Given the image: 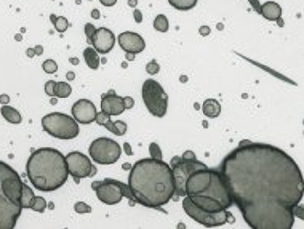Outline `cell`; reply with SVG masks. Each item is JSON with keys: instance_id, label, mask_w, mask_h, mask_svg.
I'll use <instances>...</instances> for the list:
<instances>
[{"instance_id": "cell-1", "label": "cell", "mask_w": 304, "mask_h": 229, "mask_svg": "<svg viewBox=\"0 0 304 229\" xmlns=\"http://www.w3.org/2000/svg\"><path fill=\"white\" fill-rule=\"evenodd\" d=\"M219 173L232 203L251 229H292L303 199V175L292 156L272 144L243 141L223 159Z\"/></svg>"}, {"instance_id": "cell-2", "label": "cell", "mask_w": 304, "mask_h": 229, "mask_svg": "<svg viewBox=\"0 0 304 229\" xmlns=\"http://www.w3.org/2000/svg\"><path fill=\"white\" fill-rule=\"evenodd\" d=\"M127 186L135 202L149 208H160L174 196L171 167L162 159H141L130 168Z\"/></svg>"}, {"instance_id": "cell-3", "label": "cell", "mask_w": 304, "mask_h": 229, "mask_svg": "<svg viewBox=\"0 0 304 229\" xmlns=\"http://www.w3.org/2000/svg\"><path fill=\"white\" fill-rule=\"evenodd\" d=\"M26 173L32 186L45 193L60 189L69 176L66 159L53 148H40L32 152L26 164Z\"/></svg>"}, {"instance_id": "cell-4", "label": "cell", "mask_w": 304, "mask_h": 229, "mask_svg": "<svg viewBox=\"0 0 304 229\" xmlns=\"http://www.w3.org/2000/svg\"><path fill=\"white\" fill-rule=\"evenodd\" d=\"M23 181L8 164L0 161V229H13L21 216Z\"/></svg>"}, {"instance_id": "cell-5", "label": "cell", "mask_w": 304, "mask_h": 229, "mask_svg": "<svg viewBox=\"0 0 304 229\" xmlns=\"http://www.w3.org/2000/svg\"><path fill=\"white\" fill-rule=\"evenodd\" d=\"M43 130L58 139H74L79 136V122L68 114L51 112L42 119Z\"/></svg>"}, {"instance_id": "cell-6", "label": "cell", "mask_w": 304, "mask_h": 229, "mask_svg": "<svg viewBox=\"0 0 304 229\" xmlns=\"http://www.w3.org/2000/svg\"><path fill=\"white\" fill-rule=\"evenodd\" d=\"M183 208L187 213L189 218L194 221H197L199 225L208 226V228H215V226H223L224 223L228 221H234V216L229 213V210H219V212H206V210L197 207L189 197L184 196L183 200Z\"/></svg>"}, {"instance_id": "cell-7", "label": "cell", "mask_w": 304, "mask_h": 229, "mask_svg": "<svg viewBox=\"0 0 304 229\" xmlns=\"http://www.w3.org/2000/svg\"><path fill=\"white\" fill-rule=\"evenodd\" d=\"M143 101L154 117H164L168 109V97L159 82L154 79H147L143 84Z\"/></svg>"}, {"instance_id": "cell-8", "label": "cell", "mask_w": 304, "mask_h": 229, "mask_svg": "<svg viewBox=\"0 0 304 229\" xmlns=\"http://www.w3.org/2000/svg\"><path fill=\"white\" fill-rule=\"evenodd\" d=\"M88 154L100 165H112L120 159L122 148L119 143H115L111 138H96L95 141L90 144Z\"/></svg>"}, {"instance_id": "cell-9", "label": "cell", "mask_w": 304, "mask_h": 229, "mask_svg": "<svg viewBox=\"0 0 304 229\" xmlns=\"http://www.w3.org/2000/svg\"><path fill=\"white\" fill-rule=\"evenodd\" d=\"M170 167H171L173 180H174V194L184 197L186 196L184 194L186 180L189 178V175L192 173V171H196L199 168H203V167H206V165L196 161V159H184L183 156H181V157L173 159Z\"/></svg>"}, {"instance_id": "cell-10", "label": "cell", "mask_w": 304, "mask_h": 229, "mask_svg": "<svg viewBox=\"0 0 304 229\" xmlns=\"http://www.w3.org/2000/svg\"><path fill=\"white\" fill-rule=\"evenodd\" d=\"M93 189L96 193V197H98V200L106 203V205H115V203H119L124 199V196L132 197L128 186H125V184H122L119 181H114V180L96 181L93 183Z\"/></svg>"}, {"instance_id": "cell-11", "label": "cell", "mask_w": 304, "mask_h": 229, "mask_svg": "<svg viewBox=\"0 0 304 229\" xmlns=\"http://www.w3.org/2000/svg\"><path fill=\"white\" fill-rule=\"evenodd\" d=\"M66 159V165H68V171L69 175L74 178V180L79 183L83 178H90L96 173V168L93 167L90 157L82 154L79 151H72L69 152L68 156H64Z\"/></svg>"}, {"instance_id": "cell-12", "label": "cell", "mask_w": 304, "mask_h": 229, "mask_svg": "<svg viewBox=\"0 0 304 229\" xmlns=\"http://www.w3.org/2000/svg\"><path fill=\"white\" fill-rule=\"evenodd\" d=\"M213 171H215V168H208V167H203V168H199L196 171H192V173L189 175V178L186 180L184 194L192 196V194L203 193V191L210 186L211 178H213Z\"/></svg>"}, {"instance_id": "cell-13", "label": "cell", "mask_w": 304, "mask_h": 229, "mask_svg": "<svg viewBox=\"0 0 304 229\" xmlns=\"http://www.w3.org/2000/svg\"><path fill=\"white\" fill-rule=\"evenodd\" d=\"M90 42H92V47L96 52L106 55L111 52L115 45V35L112 31L107 28H96V33Z\"/></svg>"}, {"instance_id": "cell-14", "label": "cell", "mask_w": 304, "mask_h": 229, "mask_svg": "<svg viewBox=\"0 0 304 229\" xmlns=\"http://www.w3.org/2000/svg\"><path fill=\"white\" fill-rule=\"evenodd\" d=\"M96 107L90 99H79L72 106V117L79 124H92L96 119Z\"/></svg>"}, {"instance_id": "cell-15", "label": "cell", "mask_w": 304, "mask_h": 229, "mask_svg": "<svg viewBox=\"0 0 304 229\" xmlns=\"http://www.w3.org/2000/svg\"><path fill=\"white\" fill-rule=\"evenodd\" d=\"M117 42L125 53H132V55H138L146 48V42L143 37L136 33H128V31L127 33H122L117 37Z\"/></svg>"}, {"instance_id": "cell-16", "label": "cell", "mask_w": 304, "mask_h": 229, "mask_svg": "<svg viewBox=\"0 0 304 229\" xmlns=\"http://www.w3.org/2000/svg\"><path fill=\"white\" fill-rule=\"evenodd\" d=\"M127 109L125 101L119 95H115V92H107L106 95L101 97V111L107 114V116H120L122 112Z\"/></svg>"}, {"instance_id": "cell-17", "label": "cell", "mask_w": 304, "mask_h": 229, "mask_svg": "<svg viewBox=\"0 0 304 229\" xmlns=\"http://www.w3.org/2000/svg\"><path fill=\"white\" fill-rule=\"evenodd\" d=\"M189 199L196 203L197 207L206 210V212H219V210H228L224 208L221 203L218 200L211 199V197H206V196H199V194H192V196H187Z\"/></svg>"}, {"instance_id": "cell-18", "label": "cell", "mask_w": 304, "mask_h": 229, "mask_svg": "<svg viewBox=\"0 0 304 229\" xmlns=\"http://www.w3.org/2000/svg\"><path fill=\"white\" fill-rule=\"evenodd\" d=\"M260 15H263V18H266L269 21H277L282 16V7L275 2H266L261 5Z\"/></svg>"}, {"instance_id": "cell-19", "label": "cell", "mask_w": 304, "mask_h": 229, "mask_svg": "<svg viewBox=\"0 0 304 229\" xmlns=\"http://www.w3.org/2000/svg\"><path fill=\"white\" fill-rule=\"evenodd\" d=\"M202 112L205 114V117L215 119L219 116V112H221V104H219V101L216 99H206L202 104Z\"/></svg>"}, {"instance_id": "cell-20", "label": "cell", "mask_w": 304, "mask_h": 229, "mask_svg": "<svg viewBox=\"0 0 304 229\" xmlns=\"http://www.w3.org/2000/svg\"><path fill=\"white\" fill-rule=\"evenodd\" d=\"M0 112H2V116L5 117L6 122H10V124H21V114H19L15 107H11L8 104H3L2 106V109H0Z\"/></svg>"}, {"instance_id": "cell-21", "label": "cell", "mask_w": 304, "mask_h": 229, "mask_svg": "<svg viewBox=\"0 0 304 229\" xmlns=\"http://www.w3.org/2000/svg\"><path fill=\"white\" fill-rule=\"evenodd\" d=\"M83 58L90 69H98L100 67V53L96 52L93 47H87L83 52Z\"/></svg>"}, {"instance_id": "cell-22", "label": "cell", "mask_w": 304, "mask_h": 229, "mask_svg": "<svg viewBox=\"0 0 304 229\" xmlns=\"http://www.w3.org/2000/svg\"><path fill=\"white\" fill-rule=\"evenodd\" d=\"M104 127L111 133H114L115 136H124L125 133H127V124L122 122V120H115V122H114V120L109 119L107 122L104 124Z\"/></svg>"}, {"instance_id": "cell-23", "label": "cell", "mask_w": 304, "mask_h": 229, "mask_svg": "<svg viewBox=\"0 0 304 229\" xmlns=\"http://www.w3.org/2000/svg\"><path fill=\"white\" fill-rule=\"evenodd\" d=\"M72 93V87H70L68 82H56L55 84V92L53 97L56 98H68Z\"/></svg>"}, {"instance_id": "cell-24", "label": "cell", "mask_w": 304, "mask_h": 229, "mask_svg": "<svg viewBox=\"0 0 304 229\" xmlns=\"http://www.w3.org/2000/svg\"><path fill=\"white\" fill-rule=\"evenodd\" d=\"M168 3L179 11H187V10H192L194 7H196L197 0H168Z\"/></svg>"}, {"instance_id": "cell-25", "label": "cell", "mask_w": 304, "mask_h": 229, "mask_svg": "<svg viewBox=\"0 0 304 229\" xmlns=\"http://www.w3.org/2000/svg\"><path fill=\"white\" fill-rule=\"evenodd\" d=\"M34 193H32V189L28 186V184L23 183V189H21V207L23 208H29L31 207V202L34 199Z\"/></svg>"}, {"instance_id": "cell-26", "label": "cell", "mask_w": 304, "mask_h": 229, "mask_svg": "<svg viewBox=\"0 0 304 229\" xmlns=\"http://www.w3.org/2000/svg\"><path fill=\"white\" fill-rule=\"evenodd\" d=\"M50 20L53 21L55 29L58 31V33H64V31L69 28V21H68L64 16H55V15H51Z\"/></svg>"}, {"instance_id": "cell-27", "label": "cell", "mask_w": 304, "mask_h": 229, "mask_svg": "<svg viewBox=\"0 0 304 229\" xmlns=\"http://www.w3.org/2000/svg\"><path fill=\"white\" fill-rule=\"evenodd\" d=\"M154 28L159 31V33H167L168 31V20L165 15H157L154 20Z\"/></svg>"}, {"instance_id": "cell-28", "label": "cell", "mask_w": 304, "mask_h": 229, "mask_svg": "<svg viewBox=\"0 0 304 229\" xmlns=\"http://www.w3.org/2000/svg\"><path fill=\"white\" fill-rule=\"evenodd\" d=\"M31 210H34V212H43L45 208H47V202H45V199L43 197H34V199H32V202H31V207H29Z\"/></svg>"}, {"instance_id": "cell-29", "label": "cell", "mask_w": 304, "mask_h": 229, "mask_svg": "<svg viewBox=\"0 0 304 229\" xmlns=\"http://www.w3.org/2000/svg\"><path fill=\"white\" fill-rule=\"evenodd\" d=\"M42 67H43V71L47 72V74H55V72L58 71V65H56V61H53V60L43 61Z\"/></svg>"}, {"instance_id": "cell-30", "label": "cell", "mask_w": 304, "mask_h": 229, "mask_svg": "<svg viewBox=\"0 0 304 229\" xmlns=\"http://www.w3.org/2000/svg\"><path fill=\"white\" fill-rule=\"evenodd\" d=\"M146 71H147V74H151V75H155L157 74L159 71H160V67H159V63L157 61H149L147 63V67H146Z\"/></svg>"}, {"instance_id": "cell-31", "label": "cell", "mask_w": 304, "mask_h": 229, "mask_svg": "<svg viewBox=\"0 0 304 229\" xmlns=\"http://www.w3.org/2000/svg\"><path fill=\"white\" fill-rule=\"evenodd\" d=\"M74 208H75V212H77V213H88L90 210H92V208H90V207L87 205L85 202H77Z\"/></svg>"}, {"instance_id": "cell-32", "label": "cell", "mask_w": 304, "mask_h": 229, "mask_svg": "<svg viewBox=\"0 0 304 229\" xmlns=\"http://www.w3.org/2000/svg\"><path fill=\"white\" fill-rule=\"evenodd\" d=\"M111 119V116H107V114H104V112H100V114H96V119H95V122L96 124H100V125H104L107 120Z\"/></svg>"}, {"instance_id": "cell-33", "label": "cell", "mask_w": 304, "mask_h": 229, "mask_svg": "<svg viewBox=\"0 0 304 229\" xmlns=\"http://www.w3.org/2000/svg\"><path fill=\"white\" fill-rule=\"evenodd\" d=\"M95 33H96V28L93 26V24H85V35H87V39H88V42L92 40V37L95 35Z\"/></svg>"}, {"instance_id": "cell-34", "label": "cell", "mask_w": 304, "mask_h": 229, "mask_svg": "<svg viewBox=\"0 0 304 229\" xmlns=\"http://www.w3.org/2000/svg\"><path fill=\"white\" fill-rule=\"evenodd\" d=\"M149 151H151V156H152L154 159H162V152H160L159 146L155 144V143H152V144L149 146Z\"/></svg>"}, {"instance_id": "cell-35", "label": "cell", "mask_w": 304, "mask_h": 229, "mask_svg": "<svg viewBox=\"0 0 304 229\" xmlns=\"http://www.w3.org/2000/svg\"><path fill=\"white\" fill-rule=\"evenodd\" d=\"M55 84H56L55 80H48L47 84H45V93L50 95V97H51V95H53V92H55Z\"/></svg>"}, {"instance_id": "cell-36", "label": "cell", "mask_w": 304, "mask_h": 229, "mask_svg": "<svg viewBox=\"0 0 304 229\" xmlns=\"http://www.w3.org/2000/svg\"><path fill=\"white\" fill-rule=\"evenodd\" d=\"M250 3H251V7H253L258 13H260V8H261V3H260V0H250Z\"/></svg>"}, {"instance_id": "cell-37", "label": "cell", "mask_w": 304, "mask_h": 229, "mask_svg": "<svg viewBox=\"0 0 304 229\" xmlns=\"http://www.w3.org/2000/svg\"><path fill=\"white\" fill-rule=\"evenodd\" d=\"M100 2L104 5V7H112V5L117 3V0H100Z\"/></svg>"}, {"instance_id": "cell-38", "label": "cell", "mask_w": 304, "mask_h": 229, "mask_svg": "<svg viewBox=\"0 0 304 229\" xmlns=\"http://www.w3.org/2000/svg\"><path fill=\"white\" fill-rule=\"evenodd\" d=\"M124 101H125V107H127V109H130V107H133V98L125 97Z\"/></svg>"}, {"instance_id": "cell-39", "label": "cell", "mask_w": 304, "mask_h": 229, "mask_svg": "<svg viewBox=\"0 0 304 229\" xmlns=\"http://www.w3.org/2000/svg\"><path fill=\"white\" fill-rule=\"evenodd\" d=\"M183 157H184V159H196V154H194V152H191V151H186Z\"/></svg>"}, {"instance_id": "cell-40", "label": "cell", "mask_w": 304, "mask_h": 229, "mask_svg": "<svg viewBox=\"0 0 304 229\" xmlns=\"http://www.w3.org/2000/svg\"><path fill=\"white\" fill-rule=\"evenodd\" d=\"M135 20H136L138 23L143 20V16H141V11H138V10H135Z\"/></svg>"}, {"instance_id": "cell-41", "label": "cell", "mask_w": 304, "mask_h": 229, "mask_svg": "<svg viewBox=\"0 0 304 229\" xmlns=\"http://www.w3.org/2000/svg\"><path fill=\"white\" fill-rule=\"evenodd\" d=\"M200 34H202V35H208V34H210V29L206 28V26H202V29H200Z\"/></svg>"}, {"instance_id": "cell-42", "label": "cell", "mask_w": 304, "mask_h": 229, "mask_svg": "<svg viewBox=\"0 0 304 229\" xmlns=\"http://www.w3.org/2000/svg\"><path fill=\"white\" fill-rule=\"evenodd\" d=\"M8 97H6V95H3V97H0V103H2V104H8Z\"/></svg>"}, {"instance_id": "cell-43", "label": "cell", "mask_w": 304, "mask_h": 229, "mask_svg": "<svg viewBox=\"0 0 304 229\" xmlns=\"http://www.w3.org/2000/svg\"><path fill=\"white\" fill-rule=\"evenodd\" d=\"M92 16H93V18H98V16H100V13H98V11H96V10H95Z\"/></svg>"}, {"instance_id": "cell-44", "label": "cell", "mask_w": 304, "mask_h": 229, "mask_svg": "<svg viewBox=\"0 0 304 229\" xmlns=\"http://www.w3.org/2000/svg\"><path fill=\"white\" fill-rule=\"evenodd\" d=\"M130 5L132 7H135V5H136V0H130Z\"/></svg>"}]
</instances>
